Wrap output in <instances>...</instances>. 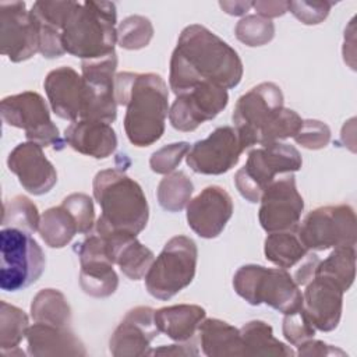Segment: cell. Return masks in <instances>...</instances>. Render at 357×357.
Returning <instances> with one entry per match:
<instances>
[{"instance_id": "cell-23", "label": "cell", "mask_w": 357, "mask_h": 357, "mask_svg": "<svg viewBox=\"0 0 357 357\" xmlns=\"http://www.w3.org/2000/svg\"><path fill=\"white\" fill-rule=\"evenodd\" d=\"M64 141L74 151L95 158H109L117 148V135L109 123L79 119L64 130Z\"/></svg>"}, {"instance_id": "cell-1", "label": "cell", "mask_w": 357, "mask_h": 357, "mask_svg": "<svg viewBox=\"0 0 357 357\" xmlns=\"http://www.w3.org/2000/svg\"><path fill=\"white\" fill-rule=\"evenodd\" d=\"M241 78L243 61L222 38L199 24H191L181 31L169 70V85L174 95L198 84L231 89Z\"/></svg>"}, {"instance_id": "cell-12", "label": "cell", "mask_w": 357, "mask_h": 357, "mask_svg": "<svg viewBox=\"0 0 357 357\" xmlns=\"http://www.w3.org/2000/svg\"><path fill=\"white\" fill-rule=\"evenodd\" d=\"M117 68L116 52L95 60H82L84 107L79 119L113 123L117 117L114 96V73Z\"/></svg>"}, {"instance_id": "cell-39", "label": "cell", "mask_w": 357, "mask_h": 357, "mask_svg": "<svg viewBox=\"0 0 357 357\" xmlns=\"http://www.w3.org/2000/svg\"><path fill=\"white\" fill-rule=\"evenodd\" d=\"M61 205H64L75 218L78 231L81 234H88L92 231L95 227V209L89 195L84 192H73L63 199Z\"/></svg>"}, {"instance_id": "cell-29", "label": "cell", "mask_w": 357, "mask_h": 357, "mask_svg": "<svg viewBox=\"0 0 357 357\" xmlns=\"http://www.w3.org/2000/svg\"><path fill=\"white\" fill-rule=\"evenodd\" d=\"M244 356H283L291 357L296 351L273 336V329L264 321L254 319L240 329Z\"/></svg>"}, {"instance_id": "cell-17", "label": "cell", "mask_w": 357, "mask_h": 357, "mask_svg": "<svg viewBox=\"0 0 357 357\" xmlns=\"http://www.w3.org/2000/svg\"><path fill=\"white\" fill-rule=\"evenodd\" d=\"M79 258V286L85 294L105 298L112 296L119 286V276L113 269L106 241L95 230L75 247Z\"/></svg>"}, {"instance_id": "cell-19", "label": "cell", "mask_w": 357, "mask_h": 357, "mask_svg": "<svg viewBox=\"0 0 357 357\" xmlns=\"http://www.w3.org/2000/svg\"><path fill=\"white\" fill-rule=\"evenodd\" d=\"M159 335L155 310L145 305L131 308L117 325L109 340V351L114 357L149 356L151 342Z\"/></svg>"}, {"instance_id": "cell-30", "label": "cell", "mask_w": 357, "mask_h": 357, "mask_svg": "<svg viewBox=\"0 0 357 357\" xmlns=\"http://www.w3.org/2000/svg\"><path fill=\"white\" fill-rule=\"evenodd\" d=\"M38 231L50 248L66 247L79 233L75 218L64 205L46 209L40 216Z\"/></svg>"}, {"instance_id": "cell-36", "label": "cell", "mask_w": 357, "mask_h": 357, "mask_svg": "<svg viewBox=\"0 0 357 357\" xmlns=\"http://www.w3.org/2000/svg\"><path fill=\"white\" fill-rule=\"evenodd\" d=\"M29 326L28 315L18 307L8 304L7 301L0 303V350L1 354L17 349L21 340L26 336Z\"/></svg>"}, {"instance_id": "cell-14", "label": "cell", "mask_w": 357, "mask_h": 357, "mask_svg": "<svg viewBox=\"0 0 357 357\" xmlns=\"http://www.w3.org/2000/svg\"><path fill=\"white\" fill-rule=\"evenodd\" d=\"M229 103L227 89L212 85L198 84L178 95L169 109V120L173 128L190 132L202 123L213 120Z\"/></svg>"}, {"instance_id": "cell-35", "label": "cell", "mask_w": 357, "mask_h": 357, "mask_svg": "<svg viewBox=\"0 0 357 357\" xmlns=\"http://www.w3.org/2000/svg\"><path fill=\"white\" fill-rule=\"evenodd\" d=\"M38 206L25 195H15L3 204V227H14L33 234L39 229Z\"/></svg>"}, {"instance_id": "cell-47", "label": "cell", "mask_w": 357, "mask_h": 357, "mask_svg": "<svg viewBox=\"0 0 357 357\" xmlns=\"http://www.w3.org/2000/svg\"><path fill=\"white\" fill-rule=\"evenodd\" d=\"M198 350L192 343L184 342L183 344L160 346L149 351V356H198Z\"/></svg>"}, {"instance_id": "cell-5", "label": "cell", "mask_w": 357, "mask_h": 357, "mask_svg": "<svg viewBox=\"0 0 357 357\" xmlns=\"http://www.w3.org/2000/svg\"><path fill=\"white\" fill-rule=\"evenodd\" d=\"M117 13L112 1H71L61 28L66 53L81 60H95L114 53Z\"/></svg>"}, {"instance_id": "cell-48", "label": "cell", "mask_w": 357, "mask_h": 357, "mask_svg": "<svg viewBox=\"0 0 357 357\" xmlns=\"http://www.w3.org/2000/svg\"><path fill=\"white\" fill-rule=\"evenodd\" d=\"M219 6L230 15H243L252 7V3L251 1H220Z\"/></svg>"}, {"instance_id": "cell-22", "label": "cell", "mask_w": 357, "mask_h": 357, "mask_svg": "<svg viewBox=\"0 0 357 357\" xmlns=\"http://www.w3.org/2000/svg\"><path fill=\"white\" fill-rule=\"evenodd\" d=\"M43 88L56 116L64 120H79L84 107V81L74 68L61 66L52 70Z\"/></svg>"}, {"instance_id": "cell-41", "label": "cell", "mask_w": 357, "mask_h": 357, "mask_svg": "<svg viewBox=\"0 0 357 357\" xmlns=\"http://www.w3.org/2000/svg\"><path fill=\"white\" fill-rule=\"evenodd\" d=\"M282 331L284 339L294 347L314 337L315 335V328L307 318L305 312L303 311V307L293 314L284 315Z\"/></svg>"}, {"instance_id": "cell-7", "label": "cell", "mask_w": 357, "mask_h": 357, "mask_svg": "<svg viewBox=\"0 0 357 357\" xmlns=\"http://www.w3.org/2000/svg\"><path fill=\"white\" fill-rule=\"evenodd\" d=\"M198 248L187 236L172 237L153 259L145 275L148 293L159 300H169L185 289L197 271Z\"/></svg>"}, {"instance_id": "cell-11", "label": "cell", "mask_w": 357, "mask_h": 357, "mask_svg": "<svg viewBox=\"0 0 357 357\" xmlns=\"http://www.w3.org/2000/svg\"><path fill=\"white\" fill-rule=\"evenodd\" d=\"M0 113L6 124L22 128L28 141L45 148L52 146L56 151L64 148L60 131L50 119L49 107L38 92L24 91L3 98Z\"/></svg>"}, {"instance_id": "cell-31", "label": "cell", "mask_w": 357, "mask_h": 357, "mask_svg": "<svg viewBox=\"0 0 357 357\" xmlns=\"http://www.w3.org/2000/svg\"><path fill=\"white\" fill-rule=\"evenodd\" d=\"M265 258L278 268L289 269L297 265L308 250L301 243L296 229L269 233L264 243Z\"/></svg>"}, {"instance_id": "cell-13", "label": "cell", "mask_w": 357, "mask_h": 357, "mask_svg": "<svg viewBox=\"0 0 357 357\" xmlns=\"http://www.w3.org/2000/svg\"><path fill=\"white\" fill-rule=\"evenodd\" d=\"M258 219L266 233L297 229L304 201L296 187L293 173L275 178L259 198Z\"/></svg>"}, {"instance_id": "cell-20", "label": "cell", "mask_w": 357, "mask_h": 357, "mask_svg": "<svg viewBox=\"0 0 357 357\" xmlns=\"http://www.w3.org/2000/svg\"><path fill=\"white\" fill-rule=\"evenodd\" d=\"M7 166L24 190L33 195L49 192L57 183V172L45 156L43 146L28 141L18 144L7 158Z\"/></svg>"}, {"instance_id": "cell-18", "label": "cell", "mask_w": 357, "mask_h": 357, "mask_svg": "<svg viewBox=\"0 0 357 357\" xmlns=\"http://www.w3.org/2000/svg\"><path fill=\"white\" fill-rule=\"evenodd\" d=\"M187 223L202 238L218 237L233 215V199L219 185L205 187L185 206Z\"/></svg>"}, {"instance_id": "cell-26", "label": "cell", "mask_w": 357, "mask_h": 357, "mask_svg": "<svg viewBox=\"0 0 357 357\" xmlns=\"http://www.w3.org/2000/svg\"><path fill=\"white\" fill-rule=\"evenodd\" d=\"M68 6L70 0L35 1L31 8L39 32V53L46 59H56L66 53L61 45V28Z\"/></svg>"}, {"instance_id": "cell-25", "label": "cell", "mask_w": 357, "mask_h": 357, "mask_svg": "<svg viewBox=\"0 0 357 357\" xmlns=\"http://www.w3.org/2000/svg\"><path fill=\"white\" fill-rule=\"evenodd\" d=\"M28 354L33 357L86 356L84 343L68 326L35 322L26 329Z\"/></svg>"}, {"instance_id": "cell-24", "label": "cell", "mask_w": 357, "mask_h": 357, "mask_svg": "<svg viewBox=\"0 0 357 357\" xmlns=\"http://www.w3.org/2000/svg\"><path fill=\"white\" fill-rule=\"evenodd\" d=\"M95 231L106 241L113 264L119 265L120 271L128 279L139 280L145 278L155 259L153 252L148 247L142 245L135 236L127 233L99 229H95Z\"/></svg>"}, {"instance_id": "cell-38", "label": "cell", "mask_w": 357, "mask_h": 357, "mask_svg": "<svg viewBox=\"0 0 357 357\" xmlns=\"http://www.w3.org/2000/svg\"><path fill=\"white\" fill-rule=\"evenodd\" d=\"M234 33L236 38L247 46H264L273 39L275 25L271 20H266L257 14H251L243 17L237 22Z\"/></svg>"}, {"instance_id": "cell-2", "label": "cell", "mask_w": 357, "mask_h": 357, "mask_svg": "<svg viewBox=\"0 0 357 357\" xmlns=\"http://www.w3.org/2000/svg\"><path fill=\"white\" fill-rule=\"evenodd\" d=\"M114 96L117 105L126 106L124 131L134 146H149L162 138L169 116V91L159 74L119 73Z\"/></svg>"}, {"instance_id": "cell-40", "label": "cell", "mask_w": 357, "mask_h": 357, "mask_svg": "<svg viewBox=\"0 0 357 357\" xmlns=\"http://www.w3.org/2000/svg\"><path fill=\"white\" fill-rule=\"evenodd\" d=\"M188 151L190 144L185 141L165 145L152 153L149 159V166L152 172L158 174H169L176 170L181 159L188 153Z\"/></svg>"}, {"instance_id": "cell-28", "label": "cell", "mask_w": 357, "mask_h": 357, "mask_svg": "<svg viewBox=\"0 0 357 357\" xmlns=\"http://www.w3.org/2000/svg\"><path fill=\"white\" fill-rule=\"evenodd\" d=\"M198 335L202 353L208 357L244 356L240 329L222 319H204L198 328Z\"/></svg>"}, {"instance_id": "cell-44", "label": "cell", "mask_w": 357, "mask_h": 357, "mask_svg": "<svg viewBox=\"0 0 357 357\" xmlns=\"http://www.w3.org/2000/svg\"><path fill=\"white\" fill-rule=\"evenodd\" d=\"M297 354L298 356H346V353L332 344H328L322 340H317L314 337L305 340L304 343L297 346Z\"/></svg>"}, {"instance_id": "cell-21", "label": "cell", "mask_w": 357, "mask_h": 357, "mask_svg": "<svg viewBox=\"0 0 357 357\" xmlns=\"http://www.w3.org/2000/svg\"><path fill=\"white\" fill-rule=\"evenodd\" d=\"M343 290L326 276L315 275L303 291V311L315 331L331 332L337 328L343 308Z\"/></svg>"}, {"instance_id": "cell-32", "label": "cell", "mask_w": 357, "mask_h": 357, "mask_svg": "<svg viewBox=\"0 0 357 357\" xmlns=\"http://www.w3.org/2000/svg\"><path fill=\"white\" fill-rule=\"evenodd\" d=\"M31 317L35 322L68 326L71 308L61 291L56 289H42L32 298Z\"/></svg>"}, {"instance_id": "cell-46", "label": "cell", "mask_w": 357, "mask_h": 357, "mask_svg": "<svg viewBox=\"0 0 357 357\" xmlns=\"http://www.w3.org/2000/svg\"><path fill=\"white\" fill-rule=\"evenodd\" d=\"M252 7L257 15L269 20L283 15L287 11V1H254Z\"/></svg>"}, {"instance_id": "cell-4", "label": "cell", "mask_w": 357, "mask_h": 357, "mask_svg": "<svg viewBox=\"0 0 357 357\" xmlns=\"http://www.w3.org/2000/svg\"><path fill=\"white\" fill-rule=\"evenodd\" d=\"M93 198L102 213L95 229L139 234L148 223L149 206L141 185L119 167L96 173L92 183Z\"/></svg>"}, {"instance_id": "cell-3", "label": "cell", "mask_w": 357, "mask_h": 357, "mask_svg": "<svg viewBox=\"0 0 357 357\" xmlns=\"http://www.w3.org/2000/svg\"><path fill=\"white\" fill-rule=\"evenodd\" d=\"M231 120L245 149L294 138L303 127L297 112L283 106V93L275 82H261L241 95Z\"/></svg>"}, {"instance_id": "cell-34", "label": "cell", "mask_w": 357, "mask_h": 357, "mask_svg": "<svg viewBox=\"0 0 357 357\" xmlns=\"http://www.w3.org/2000/svg\"><path fill=\"white\" fill-rule=\"evenodd\" d=\"M194 191L192 181L184 172H172L159 181L156 197L159 205L169 212H180L187 206Z\"/></svg>"}, {"instance_id": "cell-6", "label": "cell", "mask_w": 357, "mask_h": 357, "mask_svg": "<svg viewBox=\"0 0 357 357\" xmlns=\"http://www.w3.org/2000/svg\"><path fill=\"white\" fill-rule=\"evenodd\" d=\"M233 289L248 304H266L283 315L293 314L303 307L300 286L283 268L243 265L233 276Z\"/></svg>"}, {"instance_id": "cell-9", "label": "cell", "mask_w": 357, "mask_h": 357, "mask_svg": "<svg viewBox=\"0 0 357 357\" xmlns=\"http://www.w3.org/2000/svg\"><path fill=\"white\" fill-rule=\"evenodd\" d=\"M0 287L4 291H18L35 283L45 271L46 258L29 233L14 227L0 231Z\"/></svg>"}, {"instance_id": "cell-42", "label": "cell", "mask_w": 357, "mask_h": 357, "mask_svg": "<svg viewBox=\"0 0 357 357\" xmlns=\"http://www.w3.org/2000/svg\"><path fill=\"white\" fill-rule=\"evenodd\" d=\"M331 130L319 120H304L294 141L307 149H322L329 144Z\"/></svg>"}, {"instance_id": "cell-37", "label": "cell", "mask_w": 357, "mask_h": 357, "mask_svg": "<svg viewBox=\"0 0 357 357\" xmlns=\"http://www.w3.org/2000/svg\"><path fill=\"white\" fill-rule=\"evenodd\" d=\"M152 36V22L142 15H130L117 28V42L123 49L128 50H138L148 46Z\"/></svg>"}, {"instance_id": "cell-15", "label": "cell", "mask_w": 357, "mask_h": 357, "mask_svg": "<svg viewBox=\"0 0 357 357\" xmlns=\"http://www.w3.org/2000/svg\"><path fill=\"white\" fill-rule=\"evenodd\" d=\"M244 148L231 126L215 128L205 139L197 141L185 155L188 167L199 174L218 176L233 169Z\"/></svg>"}, {"instance_id": "cell-8", "label": "cell", "mask_w": 357, "mask_h": 357, "mask_svg": "<svg viewBox=\"0 0 357 357\" xmlns=\"http://www.w3.org/2000/svg\"><path fill=\"white\" fill-rule=\"evenodd\" d=\"M301 165V155L293 145L284 142L262 145L250 151L245 165L234 176V184L243 198L257 204L278 174L294 173Z\"/></svg>"}, {"instance_id": "cell-16", "label": "cell", "mask_w": 357, "mask_h": 357, "mask_svg": "<svg viewBox=\"0 0 357 357\" xmlns=\"http://www.w3.org/2000/svg\"><path fill=\"white\" fill-rule=\"evenodd\" d=\"M0 52L13 63L39 52L38 25L24 1L0 3Z\"/></svg>"}, {"instance_id": "cell-27", "label": "cell", "mask_w": 357, "mask_h": 357, "mask_svg": "<svg viewBox=\"0 0 357 357\" xmlns=\"http://www.w3.org/2000/svg\"><path fill=\"white\" fill-rule=\"evenodd\" d=\"M205 310L197 304H176L155 311V324L159 332L183 343L188 342L205 319Z\"/></svg>"}, {"instance_id": "cell-33", "label": "cell", "mask_w": 357, "mask_h": 357, "mask_svg": "<svg viewBox=\"0 0 357 357\" xmlns=\"http://www.w3.org/2000/svg\"><path fill=\"white\" fill-rule=\"evenodd\" d=\"M356 248L336 247L324 261H319L315 275L326 276L336 282L343 291H347L354 282Z\"/></svg>"}, {"instance_id": "cell-10", "label": "cell", "mask_w": 357, "mask_h": 357, "mask_svg": "<svg viewBox=\"0 0 357 357\" xmlns=\"http://www.w3.org/2000/svg\"><path fill=\"white\" fill-rule=\"evenodd\" d=\"M356 225V213L350 205H326L308 212L296 231L308 251H324L336 247H354Z\"/></svg>"}, {"instance_id": "cell-45", "label": "cell", "mask_w": 357, "mask_h": 357, "mask_svg": "<svg viewBox=\"0 0 357 357\" xmlns=\"http://www.w3.org/2000/svg\"><path fill=\"white\" fill-rule=\"evenodd\" d=\"M319 261L321 259L318 258L317 254L308 251V254L298 262L300 266L294 271V275H293L294 282L298 286H305L315 276L317 266H318Z\"/></svg>"}, {"instance_id": "cell-43", "label": "cell", "mask_w": 357, "mask_h": 357, "mask_svg": "<svg viewBox=\"0 0 357 357\" xmlns=\"http://www.w3.org/2000/svg\"><path fill=\"white\" fill-rule=\"evenodd\" d=\"M332 4L329 1H287V11L305 25H317L328 17Z\"/></svg>"}]
</instances>
